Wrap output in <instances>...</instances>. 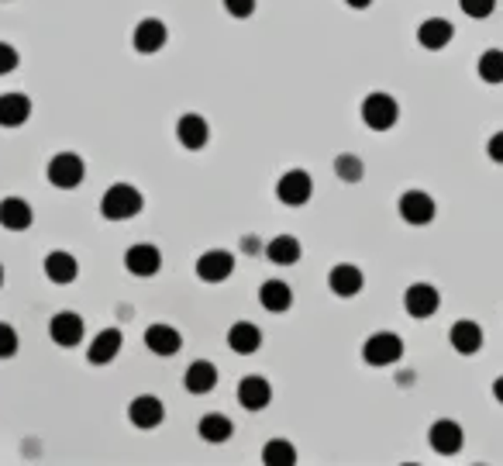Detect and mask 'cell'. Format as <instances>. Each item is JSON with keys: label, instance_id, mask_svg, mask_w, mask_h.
I'll return each mask as SVG.
<instances>
[{"label": "cell", "instance_id": "6da1fadb", "mask_svg": "<svg viewBox=\"0 0 503 466\" xmlns=\"http://www.w3.org/2000/svg\"><path fill=\"white\" fill-rule=\"evenodd\" d=\"M142 207H145V200H142V194L134 190L132 183H114V187H108V194L100 198V215L108 222H128L134 215H142Z\"/></svg>", "mask_w": 503, "mask_h": 466}, {"label": "cell", "instance_id": "7a4b0ae2", "mask_svg": "<svg viewBox=\"0 0 503 466\" xmlns=\"http://www.w3.org/2000/svg\"><path fill=\"white\" fill-rule=\"evenodd\" d=\"M396 118H400V108H396V101L390 93H369L366 101H362V121L369 125L372 132H390L396 125Z\"/></svg>", "mask_w": 503, "mask_h": 466}, {"label": "cell", "instance_id": "3957f363", "mask_svg": "<svg viewBox=\"0 0 503 466\" xmlns=\"http://www.w3.org/2000/svg\"><path fill=\"white\" fill-rule=\"evenodd\" d=\"M48 183H56L59 190H73V187H80L83 177H87V166H83V159L76 153H59L48 159Z\"/></svg>", "mask_w": 503, "mask_h": 466}, {"label": "cell", "instance_id": "277c9868", "mask_svg": "<svg viewBox=\"0 0 503 466\" xmlns=\"http://www.w3.org/2000/svg\"><path fill=\"white\" fill-rule=\"evenodd\" d=\"M400 356H403V339L396 332H376L362 346V359L369 366H394Z\"/></svg>", "mask_w": 503, "mask_h": 466}, {"label": "cell", "instance_id": "5b68a950", "mask_svg": "<svg viewBox=\"0 0 503 466\" xmlns=\"http://www.w3.org/2000/svg\"><path fill=\"white\" fill-rule=\"evenodd\" d=\"M310 194H314V180H310L307 170H290L276 183V198L283 200L286 207H300V204L310 200Z\"/></svg>", "mask_w": 503, "mask_h": 466}, {"label": "cell", "instance_id": "8992f818", "mask_svg": "<svg viewBox=\"0 0 503 466\" xmlns=\"http://www.w3.org/2000/svg\"><path fill=\"white\" fill-rule=\"evenodd\" d=\"M83 332H87V325H83V318H80L76 311H59V314H52V321H48L52 342H59L63 349L80 346V342H83Z\"/></svg>", "mask_w": 503, "mask_h": 466}, {"label": "cell", "instance_id": "52a82bcc", "mask_svg": "<svg viewBox=\"0 0 503 466\" xmlns=\"http://www.w3.org/2000/svg\"><path fill=\"white\" fill-rule=\"evenodd\" d=\"M235 273V256L228 249H211L197 259V277L204 284H224Z\"/></svg>", "mask_w": 503, "mask_h": 466}, {"label": "cell", "instance_id": "ba28073f", "mask_svg": "<svg viewBox=\"0 0 503 466\" xmlns=\"http://www.w3.org/2000/svg\"><path fill=\"white\" fill-rule=\"evenodd\" d=\"M403 308H407V314L411 318H431L438 308H441V294H438L431 284H411L407 287V294H403Z\"/></svg>", "mask_w": 503, "mask_h": 466}, {"label": "cell", "instance_id": "9c48e42d", "mask_svg": "<svg viewBox=\"0 0 503 466\" xmlns=\"http://www.w3.org/2000/svg\"><path fill=\"white\" fill-rule=\"evenodd\" d=\"M435 198L431 194H424V190H407L403 198H400V218L407 224H428L435 218Z\"/></svg>", "mask_w": 503, "mask_h": 466}, {"label": "cell", "instance_id": "30bf717a", "mask_svg": "<svg viewBox=\"0 0 503 466\" xmlns=\"http://www.w3.org/2000/svg\"><path fill=\"white\" fill-rule=\"evenodd\" d=\"M428 439H431V449H435L438 456H455L462 449V443H465L459 422H452V418H441V422L431 425Z\"/></svg>", "mask_w": 503, "mask_h": 466}, {"label": "cell", "instance_id": "8fae6325", "mask_svg": "<svg viewBox=\"0 0 503 466\" xmlns=\"http://www.w3.org/2000/svg\"><path fill=\"white\" fill-rule=\"evenodd\" d=\"M176 138H179L183 149L197 153V149H204V145L211 142V128H207V121H204L200 114H183V118L176 121Z\"/></svg>", "mask_w": 503, "mask_h": 466}, {"label": "cell", "instance_id": "7c38bea8", "mask_svg": "<svg viewBox=\"0 0 503 466\" xmlns=\"http://www.w3.org/2000/svg\"><path fill=\"white\" fill-rule=\"evenodd\" d=\"M125 267H128V273H134V277H155L159 267H162V252L149 242H138L125 252Z\"/></svg>", "mask_w": 503, "mask_h": 466}, {"label": "cell", "instance_id": "4fadbf2b", "mask_svg": "<svg viewBox=\"0 0 503 466\" xmlns=\"http://www.w3.org/2000/svg\"><path fill=\"white\" fill-rule=\"evenodd\" d=\"M166 39H169V31H166V24L159 22V18H145V22L134 24L132 42L142 56H152V52H159V48L166 45Z\"/></svg>", "mask_w": 503, "mask_h": 466}, {"label": "cell", "instance_id": "5bb4252c", "mask_svg": "<svg viewBox=\"0 0 503 466\" xmlns=\"http://www.w3.org/2000/svg\"><path fill=\"white\" fill-rule=\"evenodd\" d=\"M145 349L155 356H176L183 349V335L176 332L173 325H149L145 329Z\"/></svg>", "mask_w": 503, "mask_h": 466}, {"label": "cell", "instance_id": "9a60e30c", "mask_svg": "<svg viewBox=\"0 0 503 466\" xmlns=\"http://www.w3.org/2000/svg\"><path fill=\"white\" fill-rule=\"evenodd\" d=\"M31 222H35V215H31V204L24 198L0 200V224L7 232H24V228H31Z\"/></svg>", "mask_w": 503, "mask_h": 466}, {"label": "cell", "instance_id": "2e32d148", "mask_svg": "<svg viewBox=\"0 0 503 466\" xmlns=\"http://www.w3.org/2000/svg\"><path fill=\"white\" fill-rule=\"evenodd\" d=\"M31 118V97L28 93H0V125L18 128Z\"/></svg>", "mask_w": 503, "mask_h": 466}, {"label": "cell", "instance_id": "e0dca14e", "mask_svg": "<svg viewBox=\"0 0 503 466\" xmlns=\"http://www.w3.org/2000/svg\"><path fill=\"white\" fill-rule=\"evenodd\" d=\"M228 349H235L238 356H252L263 349V332L252 321H235L228 329Z\"/></svg>", "mask_w": 503, "mask_h": 466}, {"label": "cell", "instance_id": "ac0fdd59", "mask_svg": "<svg viewBox=\"0 0 503 466\" xmlns=\"http://www.w3.org/2000/svg\"><path fill=\"white\" fill-rule=\"evenodd\" d=\"M448 342H452V349L462 356H473L482 349V329L476 321H469V318H462L452 325V332H448Z\"/></svg>", "mask_w": 503, "mask_h": 466}, {"label": "cell", "instance_id": "d6986e66", "mask_svg": "<svg viewBox=\"0 0 503 466\" xmlns=\"http://www.w3.org/2000/svg\"><path fill=\"white\" fill-rule=\"evenodd\" d=\"M183 383H186V391H190V394H211V391L218 387V366H214V363H207V359H197V363H190V366H186Z\"/></svg>", "mask_w": 503, "mask_h": 466}, {"label": "cell", "instance_id": "ffe728a7", "mask_svg": "<svg viewBox=\"0 0 503 466\" xmlns=\"http://www.w3.org/2000/svg\"><path fill=\"white\" fill-rule=\"evenodd\" d=\"M238 400L241 408H248V411H263L265 404L273 400V387H269V380L265 377H245L238 383Z\"/></svg>", "mask_w": 503, "mask_h": 466}, {"label": "cell", "instance_id": "44dd1931", "mask_svg": "<svg viewBox=\"0 0 503 466\" xmlns=\"http://www.w3.org/2000/svg\"><path fill=\"white\" fill-rule=\"evenodd\" d=\"M452 39H455V28H452V22H445V18H428V22L417 28V42L424 45L428 52L445 48Z\"/></svg>", "mask_w": 503, "mask_h": 466}, {"label": "cell", "instance_id": "7402d4cb", "mask_svg": "<svg viewBox=\"0 0 503 466\" xmlns=\"http://www.w3.org/2000/svg\"><path fill=\"white\" fill-rule=\"evenodd\" d=\"M128 418H132L138 428H155V425H162V418H166V408H162V400L152 398V394H142V398L132 400Z\"/></svg>", "mask_w": 503, "mask_h": 466}, {"label": "cell", "instance_id": "603a6c76", "mask_svg": "<svg viewBox=\"0 0 503 466\" xmlns=\"http://www.w3.org/2000/svg\"><path fill=\"white\" fill-rule=\"evenodd\" d=\"M121 342H125V335L117 332V329H104V332H97V339L90 342L87 359L93 366H104V363H110L114 356L121 353Z\"/></svg>", "mask_w": 503, "mask_h": 466}, {"label": "cell", "instance_id": "cb8c5ba5", "mask_svg": "<svg viewBox=\"0 0 503 466\" xmlns=\"http://www.w3.org/2000/svg\"><path fill=\"white\" fill-rule=\"evenodd\" d=\"M76 273H80V263L73 259V252L56 249V252H48V256H45V277H48L52 284H73V280H76Z\"/></svg>", "mask_w": 503, "mask_h": 466}, {"label": "cell", "instance_id": "d4e9b609", "mask_svg": "<svg viewBox=\"0 0 503 466\" xmlns=\"http://www.w3.org/2000/svg\"><path fill=\"white\" fill-rule=\"evenodd\" d=\"M328 284L331 290L338 294V297H355L359 290H362V269L359 267H351V263H338V267L331 269V277H328Z\"/></svg>", "mask_w": 503, "mask_h": 466}, {"label": "cell", "instance_id": "484cf974", "mask_svg": "<svg viewBox=\"0 0 503 466\" xmlns=\"http://www.w3.org/2000/svg\"><path fill=\"white\" fill-rule=\"evenodd\" d=\"M259 301H263L265 311L283 314V311L293 308V290H290V284H283V280H265L263 287H259Z\"/></svg>", "mask_w": 503, "mask_h": 466}, {"label": "cell", "instance_id": "4316f807", "mask_svg": "<svg viewBox=\"0 0 503 466\" xmlns=\"http://www.w3.org/2000/svg\"><path fill=\"white\" fill-rule=\"evenodd\" d=\"M200 439L204 443H228L231 439V432H235V425H231V418L228 415H218V411H211V415H204L197 425Z\"/></svg>", "mask_w": 503, "mask_h": 466}, {"label": "cell", "instance_id": "83f0119b", "mask_svg": "<svg viewBox=\"0 0 503 466\" xmlns=\"http://www.w3.org/2000/svg\"><path fill=\"white\" fill-rule=\"evenodd\" d=\"M265 256L276 263V267H293L300 259V242L293 235H276L273 242L265 245Z\"/></svg>", "mask_w": 503, "mask_h": 466}, {"label": "cell", "instance_id": "f1b7e54d", "mask_svg": "<svg viewBox=\"0 0 503 466\" xmlns=\"http://www.w3.org/2000/svg\"><path fill=\"white\" fill-rule=\"evenodd\" d=\"M476 73H480L482 84H503V52L500 48H486L480 56V66H476Z\"/></svg>", "mask_w": 503, "mask_h": 466}, {"label": "cell", "instance_id": "f546056e", "mask_svg": "<svg viewBox=\"0 0 503 466\" xmlns=\"http://www.w3.org/2000/svg\"><path fill=\"white\" fill-rule=\"evenodd\" d=\"M263 463L293 466L297 463V449H293V443H286V439H273V443H265V449H263Z\"/></svg>", "mask_w": 503, "mask_h": 466}, {"label": "cell", "instance_id": "4dcf8cb0", "mask_svg": "<svg viewBox=\"0 0 503 466\" xmlns=\"http://www.w3.org/2000/svg\"><path fill=\"white\" fill-rule=\"evenodd\" d=\"M334 173L345 180V183H359L362 173H366V166H362V159H359V155L342 153L338 159H334Z\"/></svg>", "mask_w": 503, "mask_h": 466}, {"label": "cell", "instance_id": "1f68e13d", "mask_svg": "<svg viewBox=\"0 0 503 466\" xmlns=\"http://www.w3.org/2000/svg\"><path fill=\"white\" fill-rule=\"evenodd\" d=\"M459 7L469 14V18L482 22V18H490V14L497 11V0H459Z\"/></svg>", "mask_w": 503, "mask_h": 466}, {"label": "cell", "instance_id": "d6a6232c", "mask_svg": "<svg viewBox=\"0 0 503 466\" xmlns=\"http://www.w3.org/2000/svg\"><path fill=\"white\" fill-rule=\"evenodd\" d=\"M14 353H18V332L7 321H0V359H11Z\"/></svg>", "mask_w": 503, "mask_h": 466}, {"label": "cell", "instance_id": "836d02e7", "mask_svg": "<svg viewBox=\"0 0 503 466\" xmlns=\"http://www.w3.org/2000/svg\"><path fill=\"white\" fill-rule=\"evenodd\" d=\"M22 63V56H18V48L7 42H0V76H7V73H14Z\"/></svg>", "mask_w": 503, "mask_h": 466}, {"label": "cell", "instance_id": "e575fe53", "mask_svg": "<svg viewBox=\"0 0 503 466\" xmlns=\"http://www.w3.org/2000/svg\"><path fill=\"white\" fill-rule=\"evenodd\" d=\"M224 11L231 18H252L256 14V0H224Z\"/></svg>", "mask_w": 503, "mask_h": 466}, {"label": "cell", "instance_id": "d590c367", "mask_svg": "<svg viewBox=\"0 0 503 466\" xmlns=\"http://www.w3.org/2000/svg\"><path fill=\"white\" fill-rule=\"evenodd\" d=\"M486 153H490V159H493V163H500V166H503V132H497L493 138H490V142H486Z\"/></svg>", "mask_w": 503, "mask_h": 466}, {"label": "cell", "instance_id": "8d00e7d4", "mask_svg": "<svg viewBox=\"0 0 503 466\" xmlns=\"http://www.w3.org/2000/svg\"><path fill=\"white\" fill-rule=\"evenodd\" d=\"M493 398L503 404V377H497V383H493Z\"/></svg>", "mask_w": 503, "mask_h": 466}, {"label": "cell", "instance_id": "74e56055", "mask_svg": "<svg viewBox=\"0 0 503 466\" xmlns=\"http://www.w3.org/2000/svg\"><path fill=\"white\" fill-rule=\"evenodd\" d=\"M345 4H349V7H355V11H362V7H369L372 0H345Z\"/></svg>", "mask_w": 503, "mask_h": 466}, {"label": "cell", "instance_id": "f35d334b", "mask_svg": "<svg viewBox=\"0 0 503 466\" xmlns=\"http://www.w3.org/2000/svg\"><path fill=\"white\" fill-rule=\"evenodd\" d=\"M0 284H4V267H0Z\"/></svg>", "mask_w": 503, "mask_h": 466}]
</instances>
